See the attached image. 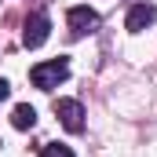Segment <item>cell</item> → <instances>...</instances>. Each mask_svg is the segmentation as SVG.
<instances>
[{
    "label": "cell",
    "instance_id": "1",
    "mask_svg": "<svg viewBox=\"0 0 157 157\" xmlns=\"http://www.w3.org/2000/svg\"><path fill=\"white\" fill-rule=\"evenodd\" d=\"M70 77V62L66 59H51V62H37L33 70H29V80L37 84L40 91H51V88H59L62 80Z\"/></svg>",
    "mask_w": 157,
    "mask_h": 157
},
{
    "label": "cell",
    "instance_id": "2",
    "mask_svg": "<svg viewBox=\"0 0 157 157\" xmlns=\"http://www.w3.org/2000/svg\"><path fill=\"white\" fill-rule=\"evenodd\" d=\"M55 117L66 132H84V106L77 99H55Z\"/></svg>",
    "mask_w": 157,
    "mask_h": 157
},
{
    "label": "cell",
    "instance_id": "3",
    "mask_svg": "<svg viewBox=\"0 0 157 157\" xmlns=\"http://www.w3.org/2000/svg\"><path fill=\"white\" fill-rule=\"evenodd\" d=\"M48 37H51V18H48L44 11L29 15V18H26V29H22V44H26V48H40Z\"/></svg>",
    "mask_w": 157,
    "mask_h": 157
},
{
    "label": "cell",
    "instance_id": "4",
    "mask_svg": "<svg viewBox=\"0 0 157 157\" xmlns=\"http://www.w3.org/2000/svg\"><path fill=\"white\" fill-rule=\"evenodd\" d=\"M66 22H70V29H73V37H84V33H91L95 26H99V15L88 7V4H77V7H70V15H66Z\"/></svg>",
    "mask_w": 157,
    "mask_h": 157
},
{
    "label": "cell",
    "instance_id": "5",
    "mask_svg": "<svg viewBox=\"0 0 157 157\" xmlns=\"http://www.w3.org/2000/svg\"><path fill=\"white\" fill-rule=\"evenodd\" d=\"M157 22V7L154 4H135L132 11H128V18H124V26L132 29V33H143L146 26H154Z\"/></svg>",
    "mask_w": 157,
    "mask_h": 157
},
{
    "label": "cell",
    "instance_id": "6",
    "mask_svg": "<svg viewBox=\"0 0 157 157\" xmlns=\"http://www.w3.org/2000/svg\"><path fill=\"white\" fill-rule=\"evenodd\" d=\"M11 124H15L18 132L33 128V124H37V110H33V106H26V102H22V106H15V113H11Z\"/></svg>",
    "mask_w": 157,
    "mask_h": 157
},
{
    "label": "cell",
    "instance_id": "7",
    "mask_svg": "<svg viewBox=\"0 0 157 157\" xmlns=\"http://www.w3.org/2000/svg\"><path fill=\"white\" fill-rule=\"evenodd\" d=\"M40 157H73V150L62 146V143H48V146L40 150Z\"/></svg>",
    "mask_w": 157,
    "mask_h": 157
},
{
    "label": "cell",
    "instance_id": "8",
    "mask_svg": "<svg viewBox=\"0 0 157 157\" xmlns=\"http://www.w3.org/2000/svg\"><path fill=\"white\" fill-rule=\"evenodd\" d=\"M7 91H11V84H7V80H0V102L7 99Z\"/></svg>",
    "mask_w": 157,
    "mask_h": 157
}]
</instances>
